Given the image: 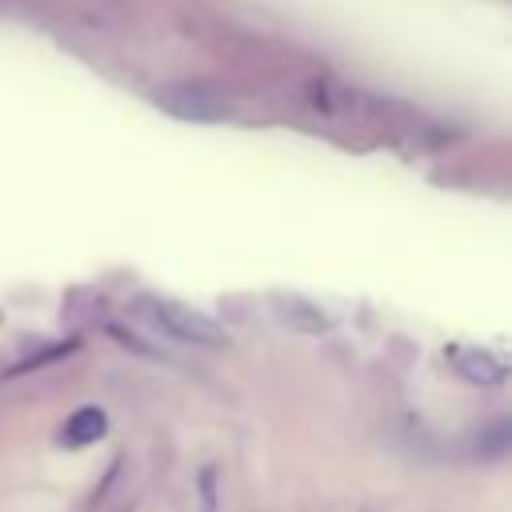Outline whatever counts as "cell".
<instances>
[{
  "instance_id": "6da1fadb",
  "label": "cell",
  "mask_w": 512,
  "mask_h": 512,
  "mask_svg": "<svg viewBox=\"0 0 512 512\" xmlns=\"http://www.w3.org/2000/svg\"><path fill=\"white\" fill-rule=\"evenodd\" d=\"M152 316L180 340L188 344H200V348H224L228 344V332L200 308L192 304H180V300H152Z\"/></svg>"
},
{
  "instance_id": "7a4b0ae2",
  "label": "cell",
  "mask_w": 512,
  "mask_h": 512,
  "mask_svg": "<svg viewBox=\"0 0 512 512\" xmlns=\"http://www.w3.org/2000/svg\"><path fill=\"white\" fill-rule=\"evenodd\" d=\"M156 104L168 108L172 116L180 120H200V124H212V120H224L228 116V104L220 96H212L208 88L200 84H172V88H160L156 92Z\"/></svg>"
},
{
  "instance_id": "3957f363",
  "label": "cell",
  "mask_w": 512,
  "mask_h": 512,
  "mask_svg": "<svg viewBox=\"0 0 512 512\" xmlns=\"http://www.w3.org/2000/svg\"><path fill=\"white\" fill-rule=\"evenodd\" d=\"M452 368L472 384H504L508 360L488 348H452Z\"/></svg>"
},
{
  "instance_id": "277c9868",
  "label": "cell",
  "mask_w": 512,
  "mask_h": 512,
  "mask_svg": "<svg viewBox=\"0 0 512 512\" xmlns=\"http://www.w3.org/2000/svg\"><path fill=\"white\" fill-rule=\"evenodd\" d=\"M276 316H280L284 324L300 328V332H324V328H328V316H324L316 304L300 300V296H280V300H276Z\"/></svg>"
},
{
  "instance_id": "5b68a950",
  "label": "cell",
  "mask_w": 512,
  "mask_h": 512,
  "mask_svg": "<svg viewBox=\"0 0 512 512\" xmlns=\"http://www.w3.org/2000/svg\"><path fill=\"white\" fill-rule=\"evenodd\" d=\"M100 432H104V416H100L96 408H84V412H76V416L68 420L64 440H68V444H88V440H96Z\"/></svg>"
}]
</instances>
